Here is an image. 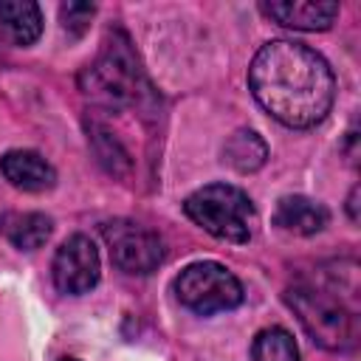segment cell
<instances>
[{
	"label": "cell",
	"mask_w": 361,
	"mask_h": 361,
	"mask_svg": "<svg viewBox=\"0 0 361 361\" xmlns=\"http://www.w3.org/2000/svg\"><path fill=\"white\" fill-rule=\"evenodd\" d=\"M248 87L271 118L293 130L319 124L336 96L327 59L293 39H271L254 54Z\"/></svg>",
	"instance_id": "obj_1"
},
{
	"label": "cell",
	"mask_w": 361,
	"mask_h": 361,
	"mask_svg": "<svg viewBox=\"0 0 361 361\" xmlns=\"http://www.w3.org/2000/svg\"><path fill=\"white\" fill-rule=\"evenodd\" d=\"M183 212L203 231L226 243H245L254 231V203L231 183H209L183 200Z\"/></svg>",
	"instance_id": "obj_2"
},
{
	"label": "cell",
	"mask_w": 361,
	"mask_h": 361,
	"mask_svg": "<svg viewBox=\"0 0 361 361\" xmlns=\"http://www.w3.org/2000/svg\"><path fill=\"white\" fill-rule=\"evenodd\" d=\"M307 336L324 350H350L355 344V316L338 296L313 285H296L285 293Z\"/></svg>",
	"instance_id": "obj_3"
},
{
	"label": "cell",
	"mask_w": 361,
	"mask_h": 361,
	"mask_svg": "<svg viewBox=\"0 0 361 361\" xmlns=\"http://www.w3.org/2000/svg\"><path fill=\"white\" fill-rule=\"evenodd\" d=\"M79 85L90 102L104 104V107H121L135 99L138 62L124 34L107 42L104 54L79 76Z\"/></svg>",
	"instance_id": "obj_4"
},
{
	"label": "cell",
	"mask_w": 361,
	"mask_h": 361,
	"mask_svg": "<svg viewBox=\"0 0 361 361\" xmlns=\"http://www.w3.org/2000/svg\"><path fill=\"white\" fill-rule=\"evenodd\" d=\"M175 293L183 307L212 316L231 310L243 302V285L240 279L220 262H192L186 265L175 279Z\"/></svg>",
	"instance_id": "obj_5"
},
{
	"label": "cell",
	"mask_w": 361,
	"mask_h": 361,
	"mask_svg": "<svg viewBox=\"0 0 361 361\" xmlns=\"http://www.w3.org/2000/svg\"><path fill=\"white\" fill-rule=\"evenodd\" d=\"M102 237L107 243L110 259L124 274H152L164 262V240L141 223L133 220H110L102 226Z\"/></svg>",
	"instance_id": "obj_6"
},
{
	"label": "cell",
	"mask_w": 361,
	"mask_h": 361,
	"mask_svg": "<svg viewBox=\"0 0 361 361\" xmlns=\"http://www.w3.org/2000/svg\"><path fill=\"white\" fill-rule=\"evenodd\" d=\"M54 285L59 293H87L99 282V251L85 234L68 237L54 254Z\"/></svg>",
	"instance_id": "obj_7"
},
{
	"label": "cell",
	"mask_w": 361,
	"mask_h": 361,
	"mask_svg": "<svg viewBox=\"0 0 361 361\" xmlns=\"http://www.w3.org/2000/svg\"><path fill=\"white\" fill-rule=\"evenodd\" d=\"M259 8L265 17L296 31H327L338 17L336 0H265Z\"/></svg>",
	"instance_id": "obj_8"
},
{
	"label": "cell",
	"mask_w": 361,
	"mask_h": 361,
	"mask_svg": "<svg viewBox=\"0 0 361 361\" xmlns=\"http://www.w3.org/2000/svg\"><path fill=\"white\" fill-rule=\"evenodd\" d=\"M0 172L3 178L23 192H45L56 183V172L54 166L31 149H11L0 158Z\"/></svg>",
	"instance_id": "obj_9"
},
{
	"label": "cell",
	"mask_w": 361,
	"mask_h": 361,
	"mask_svg": "<svg viewBox=\"0 0 361 361\" xmlns=\"http://www.w3.org/2000/svg\"><path fill=\"white\" fill-rule=\"evenodd\" d=\"M330 214L327 209L319 203V200H310L305 195H288L276 203V212H274V223L290 234H316L327 226Z\"/></svg>",
	"instance_id": "obj_10"
},
{
	"label": "cell",
	"mask_w": 361,
	"mask_h": 361,
	"mask_svg": "<svg viewBox=\"0 0 361 361\" xmlns=\"http://www.w3.org/2000/svg\"><path fill=\"white\" fill-rule=\"evenodd\" d=\"M51 217L42 212H8L0 217V231L20 251H37L51 237Z\"/></svg>",
	"instance_id": "obj_11"
},
{
	"label": "cell",
	"mask_w": 361,
	"mask_h": 361,
	"mask_svg": "<svg viewBox=\"0 0 361 361\" xmlns=\"http://www.w3.org/2000/svg\"><path fill=\"white\" fill-rule=\"evenodd\" d=\"M0 25L17 45H31L42 34V11L31 0H0Z\"/></svg>",
	"instance_id": "obj_12"
},
{
	"label": "cell",
	"mask_w": 361,
	"mask_h": 361,
	"mask_svg": "<svg viewBox=\"0 0 361 361\" xmlns=\"http://www.w3.org/2000/svg\"><path fill=\"white\" fill-rule=\"evenodd\" d=\"M223 155H226V164H231L237 172H254V169H259L265 164L268 147L254 130H237L226 141Z\"/></svg>",
	"instance_id": "obj_13"
},
{
	"label": "cell",
	"mask_w": 361,
	"mask_h": 361,
	"mask_svg": "<svg viewBox=\"0 0 361 361\" xmlns=\"http://www.w3.org/2000/svg\"><path fill=\"white\" fill-rule=\"evenodd\" d=\"M254 361H299V347L285 327H265L251 344Z\"/></svg>",
	"instance_id": "obj_14"
},
{
	"label": "cell",
	"mask_w": 361,
	"mask_h": 361,
	"mask_svg": "<svg viewBox=\"0 0 361 361\" xmlns=\"http://www.w3.org/2000/svg\"><path fill=\"white\" fill-rule=\"evenodd\" d=\"M93 14H96V6H93V3H62V6H59L62 25H65L68 31H73V34H82Z\"/></svg>",
	"instance_id": "obj_15"
},
{
	"label": "cell",
	"mask_w": 361,
	"mask_h": 361,
	"mask_svg": "<svg viewBox=\"0 0 361 361\" xmlns=\"http://www.w3.org/2000/svg\"><path fill=\"white\" fill-rule=\"evenodd\" d=\"M355 197H358V186H353V192H350V200H347V209H350V220H353V223L358 220V212H355V206H358V203H355Z\"/></svg>",
	"instance_id": "obj_16"
},
{
	"label": "cell",
	"mask_w": 361,
	"mask_h": 361,
	"mask_svg": "<svg viewBox=\"0 0 361 361\" xmlns=\"http://www.w3.org/2000/svg\"><path fill=\"white\" fill-rule=\"evenodd\" d=\"M62 361H79V358H62Z\"/></svg>",
	"instance_id": "obj_17"
}]
</instances>
